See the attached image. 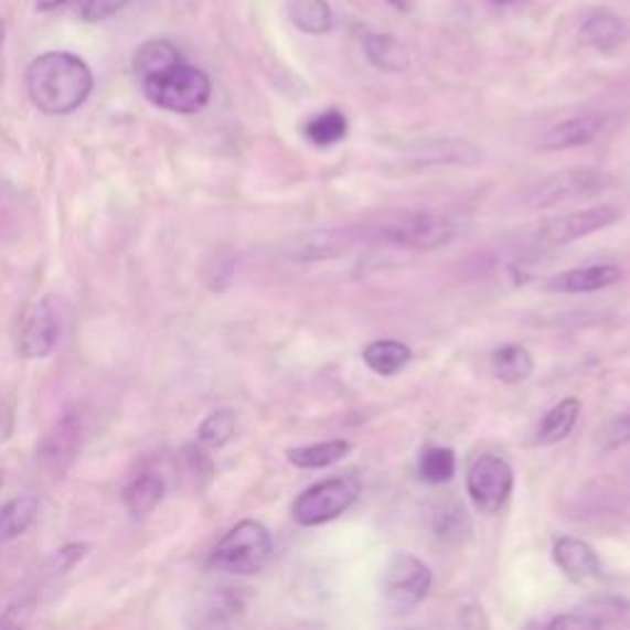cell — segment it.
Wrapping results in <instances>:
<instances>
[{
  "label": "cell",
  "mask_w": 630,
  "mask_h": 630,
  "mask_svg": "<svg viewBox=\"0 0 630 630\" xmlns=\"http://www.w3.org/2000/svg\"><path fill=\"white\" fill-rule=\"evenodd\" d=\"M490 3L503 8V6H515V3H520V0H490Z\"/></svg>",
  "instance_id": "obj_39"
},
{
  "label": "cell",
  "mask_w": 630,
  "mask_h": 630,
  "mask_svg": "<svg viewBox=\"0 0 630 630\" xmlns=\"http://www.w3.org/2000/svg\"><path fill=\"white\" fill-rule=\"evenodd\" d=\"M40 512V498L38 495H18L0 508V544L13 542L32 527Z\"/></svg>",
  "instance_id": "obj_22"
},
{
  "label": "cell",
  "mask_w": 630,
  "mask_h": 630,
  "mask_svg": "<svg viewBox=\"0 0 630 630\" xmlns=\"http://www.w3.org/2000/svg\"><path fill=\"white\" fill-rule=\"evenodd\" d=\"M60 340V320L55 308L47 301L30 306L20 318L18 328V352L28 360L47 357Z\"/></svg>",
  "instance_id": "obj_12"
},
{
  "label": "cell",
  "mask_w": 630,
  "mask_h": 630,
  "mask_svg": "<svg viewBox=\"0 0 630 630\" xmlns=\"http://www.w3.org/2000/svg\"><path fill=\"white\" fill-rule=\"evenodd\" d=\"M0 488H3V473H0Z\"/></svg>",
  "instance_id": "obj_41"
},
{
  "label": "cell",
  "mask_w": 630,
  "mask_h": 630,
  "mask_svg": "<svg viewBox=\"0 0 630 630\" xmlns=\"http://www.w3.org/2000/svg\"><path fill=\"white\" fill-rule=\"evenodd\" d=\"M362 234L355 229L343 227H323L301 232L284 244L286 259L298 264H313V261H333L338 256H345L352 247H357Z\"/></svg>",
  "instance_id": "obj_11"
},
{
  "label": "cell",
  "mask_w": 630,
  "mask_h": 630,
  "mask_svg": "<svg viewBox=\"0 0 630 630\" xmlns=\"http://www.w3.org/2000/svg\"><path fill=\"white\" fill-rule=\"evenodd\" d=\"M180 62H183V57H180V52L170 45V42L151 40L136 52L134 72H136L138 82H143V79L156 77V74H160V72L175 67V64H180Z\"/></svg>",
  "instance_id": "obj_26"
},
{
  "label": "cell",
  "mask_w": 630,
  "mask_h": 630,
  "mask_svg": "<svg viewBox=\"0 0 630 630\" xmlns=\"http://www.w3.org/2000/svg\"><path fill=\"white\" fill-rule=\"evenodd\" d=\"M552 557H554V564L562 569V574L576 584L601 579V574H604L599 554H596L591 544L584 540H576V537L557 540L552 547Z\"/></svg>",
  "instance_id": "obj_14"
},
{
  "label": "cell",
  "mask_w": 630,
  "mask_h": 630,
  "mask_svg": "<svg viewBox=\"0 0 630 630\" xmlns=\"http://www.w3.org/2000/svg\"><path fill=\"white\" fill-rule=\"evenodd\" d=\"M82 434V416L77 412H64L40 439L38 463L52 476L67 473L79 456Z\"/></svg>",
  "instance_id": "obj_10"
},
{
  "label": "cell",
  "mask_w": 630,
  "mask_h": 630,
  "mask_svg": "<svg viewBox=\"0 0 630 630\" xmlns=\"http://www.w3.org/2000/svg\"><path fill=\"white\" fill-rule=\"evenodd\" d=\"M606 119L599 114L574 116L562 124H554L542 134L540 148L542 151H569V148L589 146L596 136H601Z\"/></svg>",
  "instance_id": "obj_16"
},
{
  "label": "cell",
  "mask_w": 630,
  "mask_h": 630,
  "mask_svg": "<svg viewBox=\"0 0 630 630\" xmlns=\"http://www.w3.org/2000/svg\"><path fill=\"white\" fill-rule=\"evenodd\" d=\"M456 224L431 212H419V215H407L397 222H387L382 227L370 232V237L377 244H389L397 249L409 252H434L451 244L456 237Z\"/></svg>",
  "instance_id": "obj_7"
},
{
  "label": "cell",
  "mask_w": 630,
  "mask_h": 630,
  "mask_svg": "<svg viewBox=\"0 0 630 630\" xmlns=\"http://www.w3.org/2000/svg\"><path fill=\"white\" fill-rule=\"evenodd\" d=\"M512 488H515V473L505 458L483 453L468 468L466 490L483 515H498L508 505Z\"/></svg>",
  "instance_id": "obj_8"
},
{
  "label": "cell",
  "mask_w": 630,
  "mask_h": 630,
  "mask_svg": "<svg viewBox=\"0 0 630 630\" xmlns=\"http://www.w3.org/2000/svg\"><path fill=\"white\" fill-rule=\"evenodd\" d=\"M3 40H6V23L0 20V50H3Z\"/></svg>",
  "instance_id": "obj_40"
},
{
  "label": "cell",
  "mask_w": 630,
  "mask_h": 630,
  "mask_svg": "<svg viewBox=\"0 0 630 630\" xmlns=\"http://www.w3.org/2000/svg\"><path fill=\"white\" fill-rule=\"evenodd\" d=\"M463 522H466V517H463V510L461 508H451V510H444V517H441V522L439 525H436V532H439V535H444V537H448V535H461L463 532Z\"/></svg>",
  "instance_id": "obj_36"
},
{
  "label": "cell",
  "mask_w": 630,
  "mask_h": 630,
  "mask_svg": "<svg viewBox=\"0 0 630 630\" xmlns=\"http://www.w3.org/2000/svg\"><path fill=\"white\" fill-rule=\"evenodd\" d=\"M392 8H397L399 13H409L412 10V0H387Z\"/></svg>",
  "instance_id": "obj_38"
},
{
  "label": "cell",
  "mask_w": 630,
  "mask_h": 630,
  "mask_svg": "<svg viewBox=\"0 0 630 630\" xmlns=\"http://www.w3.org/2000/svg\"><path fill=\"white\" fill-rule=\"evenodd\" d=\"M412 348L402 340H372L362 350V362L380 377H394L412 362Z\"/></svg>",
  "instance_id": "obj_19"
},
{
  "label": "cell",
  "mask_w": 630,
  "mask_h": 630,
  "mask_svg": "<svg viewBox=\"0 0 630 630\" xmlns=\"http://www.w3.org/2000/svg\"><path fill=\"white\" fill-rule=\"evenodd\" d=\"M234 431H237V414L232 409H217L200 424L197 441L202 448H222L232 441Z\"/></svg>",
  "instance_id": "obj_29"
},
{
  "label": "cell",
  "mask_w": 630,
  "mask_h": 630,
  "mask_svg": "<svg viewBox=\"0 0 630 630\" xmlns=\"http://www.w3.org/2000/svg\"><path fill=\"white\" fill-rule=\"evenodd\" d=\"M64 3H70V0H38V10H52V8H60Z\"/></svg>",
  "instance_id": "obj_37"
},
{
  "label": "cell",
  "mask_w": 630,
  "mask_h": 630,
  "mask_svg": "<svg viewBox=\"0 0 630 630\" xmlns=\"http://www.w3.org/2000/svg\"><path fill=\"white\" fill-rule=\"evenodd\" d=\"M618 217L621 215H618V210L613 205L567 212V215L544 222L537 229L535 239L537 244H542V247H567L572 242H579L584 237H589V234L611 227Z\"/></svg>",
  "instance_id": "obj_9"
},
{
  "label": "cell",
  "mask_w": 630,
  "mask_h": 630,
  "mask_svg": "<svg viewBox=\"0 0 630 630\" xmlns=\"http://www.w3.org/2000/svg\"><path fill=\"white\" fill-rule=\"evenodd\" d=\"M365 47V57L370 60L372 67L389 74H402L409 70L412 57L404 42H399L394 35H382V32H370L362 42Z\"/></svg>",
  "instance_id": "obj_18"
},
{
  "label": "cell",
  "mask_w": 630,
  "mask_h": 630,
  "mask_svg": "<svg viewBox=\"0 0 630 630\" xmlns=\"http://www.w3.org/2000/svg\"><path fill=\"white\" fill-rule=\"evenodd\" d=\"M163 498H165V480L158 473L138 476L134 483H128L124 490V505L134 517H146L148 512H153L158 508Z\"/></svg>",
  "instance_id": "obj_24"
},
{
  "label": "cell",
  "mask_w": 630,
  "mask_h": 630,
  "mask_svg": "<svg viewBox=\"0 0 630 630\" xmlns=\"http://www.w3.org/2000/svg\"><path fill=\"white\" fill-rule=\"evenodd\" d=\"M540 630H601V623H599V618L591 613L572 611V613L549 618V621L544 623Z\"/></svg>",
  "instance_id": "obj_33"
},
{
  "label": "cell",
  "mask_w": 630,
  "mask_h": 630,
  "mask_svg": "<svg viewBox=\"0 0 630 630\" xmlns=\"http://www.w3.org/2000/svg\"><path fill=\"white\" fill-rule=\"evenodd\" d=\"M288 18L306 35H325L335 25V15L325 0H291Z\"/></svg>",
  "instance_id": "obj_25"
},
{
  "label": "cell",
  "mask_w": 630,
  "mask_h": 630,
  "mask_svg": "<svg viewBox=\"0 0 630 630\" xmlns=\"http://www.w3.org/2000/svg\"><path fill=\"white\" fill-rule=\"evenodd\" d=\"M616 185V178L599 168H569L562 173H554L542 178L540 183L532 185L525 195H522V205L525 210H547L569 205V202H579L586 197H596L601 192L611 190Z\"/></svg>",
  "instance_id": "obj_3"
},
{
  "label": "cell",
  "mask_w": 630,
  "mask_h": 630,
  "mask_svg": "<svg viewBox=\"0 0 630 630\" xmlns=\"http://www.w3.org/2000/svg\"><path fill=\"white\" fill-rule=\"evenodd\" d=\"M581 414V402L576 397H567L562 399L559 404L544 414V419L537 429V444L540 446H554L567 439V436L574 431L576 421H579Z\"/></svg>",
  "instance_id": "obj_23"
},
{
  "label": "cell",
  "mask_w": 630,
  "mask_h": 630,
  "mask_svg": "<svg viewBox=\"0 0 630 630\" xmlns=\"http://www.w3.org/2000/svg\"><path fill=\"white\" fill-rule=\"evenodd\" d=\"M478 146L461 141V138H436V141H424L421 146L412 148V165L416 168H446L461 165L471 168L480 163Z\"/></svg>",
  "instance_id": "obj_15"
},
{
  "label": "cell",
  "mask_w": 630,
  "mask_h": 630,
  "mask_svg": "<svg viewBox=\"0 0 630 630\" xmlns=\"http://www.w3.org/2000/svg\"><path fill=\"white\" fill-rule=\"evenodd\" d=\"M28 94L40 111L64 116L89 99L94 77L89 64L70 52H47L30 62Z\"/></svg>",
  "instance_id": "obj_1"
},
{
  "label": "cell",
  "mask_w": 630,
  "mask_h": 630,
  "mask_svg": "<svg viewBox=\"0 0 630 630\" xmlns=\"http://www.w3.org/2000/svg\"><path fill=\"white\" fill-rule=\"evenodd\" d=\"M38 599L35 594H23L10 601L3 611H0V630H28L35 616Z\"/></svg>",
  "instance_id": "obj_30"
},
{
  "label": "cell",
  "mask_w": 630,
  "mask_h": 630,
  "mask_svg": "<svg viewBox=\"0 0 630 630\" xmlns=\"http://www.w3.org/2000/svg\"><path fill=\"white\" fill-rule=\"evenodd\" d=\"M146 99L158 109L173 114H197L205 109L212 96V82L202 70L180 62L175 67L141 82Z\"/></svg>",
  "instance_id": "obj_2"
},
{
  "label": "cell",
  "mask_w": 630,
  "mask_h": 630,
  "mask_svg": "<svg viewBox=\"0 0 630 630\" xmlns=\"http://www.w3.org/2000/svg\"><path fill=\"white\" fill-rule=\"evenodd\" d=\"M271 552L274 542L269 530L256 520H242L217 542L210 564L229 574H256L269 564Z\"/></svg>",
  "instance_id": "obj_4"
},
{
  "label": "cell",
  "mask_w": 630,
  "mask_h": 630,
  "mask_svg": "<svg viewBox=\"0 0 630 630\" xmlns=\"http://www.w3.org/2000/svg\"><path fill=\"white\" fill-rule=\"evenodd\" d=\"M604 448L606 451H613V448H621L626 444H630V414L618 416L611 424L606 426L604 431Z\"/></svg>",
  "instance_id": "obj_34"
},
{
  "label": "cell",
  "mask_w": 630,
  "mask_h": 630,
  "mask_svg": "<svg viewBox=\"0 0 630 630\" xmlns=\"http://www.w3.org/2000/svg\"><path fill=\"white\" fill-rule=\"evenodd\" d=\"M581 45L599 50V52H611L616 47H621L628 40V25L623 18H618L616 13H608V10H596L581 23L579 30Z\"/></svg>",
  "instance_id": "obj_17"
},
{
  "label": "cell",
  "mask_w": 630,
  "mask_h": 630,
  "mask_svg": "<svg viewBox=\"0 0 630 630\" xmlns=\"http://www.w3.org/2000/svg\"><path fill=\"white\" fill-rule=\"evenodd\" d=\"M232 618L234 606L220 596V599H210L207 606L202 608L195 630H232Z\"/></svg>",
  "instance_id": "obj_32"
},
{
  "label": "cell",
  "mask_w": 630,
  "mask_h": 630,
  "mask_svg": "<svg viewBox=\"0 0 630 630\" xmlns=\"http://www.w3.org/2000/svg\"><path fill=\"white\" fill-rule=\"evenodd\" d=\"M623 279L621 266L616 264H589V266H576V269H567L562 274H554L552 279L544 281V288L549 293H596L604 288L613 286Z\"/></svg>",
  "instance_id": "obj_13"
},
{
  "label": "cell",
  "mask_w": 630,
  "mask_h": 630,
  "mask_svg": "<svg viewBox=\"0 0 630 630\" xmlns=\"http://www.w3.org/2000/svg\"><path fill=\"white\" fill-rule=\"evenodd\" d=\"M456 476V453L446 446H426L419 456V478L429 485H444Z\"/></svg>",
  "instance_id": "obj_28"
},
{
  "label": "cell",
  "mask_w": 630,
  "mask_h": 630,
  "mask_svg": "<svg viewBox=\"0 0 630 630\" xmlns=\"http://www.w3.org/2000/svg\"><path fill=\"white\" fill-rule=\"evenodd\" d=\"M126 0H84L82 15L87 20H104L124 8Z\"/></svg>",
  "instance_id": "obj_35"
},
{
  "label": "cell",
  "mask_w": 630,
  "mask_h": 630,
  "mask_svg": "<svg viewBox=\"0 0 630 630\" xmlns=\"http://www.w3.org/2000/svg\"><path fill=\"white\" fill-rule=\"evenodd\" d=\"M434 572L409 552H397L382 574V596L392 613H409L429 596Z\"/></svg>",
  "instance_id": "obj_6"
},
{
  "label": "cell",
  "mask_w": 630,
  "mask_h": 630,
  "mask_svg": "<svg viewBox=\"0 0 630 630\" xmlns=\"http://www.w3.org/2000/svg\"><path fill=\"white\" fill-rule=\"evenodd\" d=\"M490 370H493L495 380L505 384H520L530 380L532 372H535V357L525 345L510 343L498 348L493 355H490Z\"/></svg>",
  "instance_id": "obj_20"
},
{
  "label": "cell",
  "mask_w": 630,
  "mask_h": 630,
  "mask_svg": "<svg viewBox=\"0 0 630 630\" xmlns=\"http://www.w3.org/2000/svg\"><path fill=\"white\" fill-rule=\"evenodd\" d=\"M306 141L316 148H330L348 136V116L340 109H325L303 126Z\"/></svg>",
  "instance_id": "obj_27"
},
{
  "label": "cell",
  "mask_w": 630,
  "mask_h": 630,
  "mask_svg": "<svg viewBox=\"0 0 630 630\" xmlns=\"http://www.w3.org/2000/svg\"><path fill=\"white\" fill-rule=\"evenodd\" d=\"M89 549H92V544H87V542H70V544H64V547H60V549L47 559V564H45L47 576H62V574L72 572L84 557H87Z\"/></svg>",
  "instance_id": "obj_31"
},
{
  "label": "cell",
  "mask_w": 630,
  "mask_h": 630,
  "mask_svg": "<svg viewBox=\"0 0 630 630\" xmlns=\"http://www.w3.org/2000/svg\"><path fill=\"white\" fill-rule=\"evenodd\" d=\"M352 451V444L345 439H330L318 441L311 446H298L286 453L288 463L296 468H308V471H320V468H330Z\"/></svg>",
  "instance_id": "obj_21"
},
{
  "label": "cell",
  "mask_w": 630,
  "mask_h": 630,
  "mask_svg": "<svg viewBox=\"0 0 630 630\" xmlns=\"http://www.w3.org/2000/svg\"><path fill=\"white\" fill-rule=\"evenodd\" d=\"M362 493V480L357 476H335L303 490L301 495L293 500V520L303 527H318L325 522L343 515L345 510Z\"/></svg>",
  "instance_id": "obj_5"
}]
</instances>
